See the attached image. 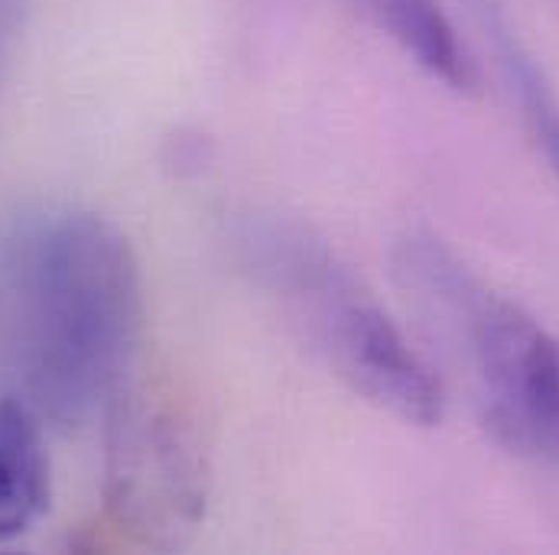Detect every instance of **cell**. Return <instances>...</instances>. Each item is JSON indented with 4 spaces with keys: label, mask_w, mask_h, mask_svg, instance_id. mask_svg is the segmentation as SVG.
<instances>
[{
    "label": "cell",
    "mask_w": 559,
    "mask_h": 555,
    "mask_svg": "<svg viewBox=\"0 0 559 555\" xmlns=\"http://www.w3.org/2000/svg\"><path fill=\"white\" fill-rule=\"evenodd\" d=\"M52 474L39 422L26 403L0 400V543L29 533L49 510Z\"/></svg>",
    "instance_id": "obj_5"
},
{
    "label": "cell",
    "mask_w": 559,
    "mask_h": 555,
    "mask_svg": "<svg viewBox=\"0 0 559 555\" xmlns=\"http://www.w3.org/2000/svg\"><path fill=\"white\" fill-rule=\"evenodd\" d=\"M397 270L459 341L491 438L521 458L559 461L557 335L429 238L404 244Z\"/></svg>",
    "instance_id": "obj_3"
},
{
    "label": "cell",
    "mask_w": 559,
    "mask_h": 555,
    "mask_svg": "<svg viewBox=\"0 0 559 555\" xmlns=\"http://www.w3.org/2000/svg\"><path fill=\"white\" fill-rule=\"evenodd\" d=\"M501 56H504V65L511 69L514 75V85L521 92V101H524V114L534 128V137L540 143L550 169L557 172L559 179V108L557 101L550 98L540 72L534 69V62L514 46V39H501Z\"/></svg>",
    "instance_id": "obj_7"
},
{
    "label": "cell",
    "mask_w": 559,
    "mask_h": 555,
    "mask_svg": "<svg viewBox=\"0 0 559 555\" xmlns=\"http://www.w3.org/2000/svg\"><path fill=\"white\" fill-rule=\"evenodd\" d=\"M169 146H173V153L166 156V162H176V169H186V166L202 169L205 159L212 156L209 140H202L199 134H179V137L169 140Z\"/></svg>",
    "instance_id": "obj_8"
},
{
    "label": "cell",
    "mask_w": 559,
    "mask_h": 555,
    "mask_svg": "<svg viewBox=\"0 0 559 555\" xmlns=\"http://www.w3.org/2000/svg\"><path fill=\"white\" fill-rule=\"evenodd\" d=\"M143 318L128 234L88 212L20 228L0 248V325L29 403L79 425L118 397Z\"/></svg>",
    "instance_id": "obj_1"
},
{
    "label": "cell",
    "mask_w": 559,
    "mask_h": 555,
    "mask_svg": "<svg viewBox=\"0 0 559 555\" xmlns=\"http://www.w3.org/2000/svg\"><path fill=\"white\" fill-rule=\"evenodd\" d=\"M105 504L111 520L143 543L169 546L189 533L209 497V458L176 394L121 387L105 410Z\"/></svg>",
    "instance_id": "obj_4"
},
{
    "label": "cell",
    "mask_w": 559,
    "mask_h": 555,
    "mask_svg": "<svg viewBox=\"0 0 559 555\" xmlns=\"http://www.w3.org/2000/svg\"><path fill=\"white\" fill-rule=\"evenodd\" d=\"M358 7L423 72H429L452 92H478V65L439 0H358Z\"/></svg>",
    "instance_id": "obj_6"
},
{
    "label": "cell",
    "mask_w": 559,
    "mask_h": 555,
    "mask_svg": "<svg viewBox=\"0 0 559 555\" xmlns=\"http://www.w3.org/2000/svg\"><path fill=\"white\" fill-rule=\"evenodd\" d=\"M238 254L352 394L407 425L442 422L439 374L319 234L286 218H254L238 231Z\"/></svg>",
    "instance_id": "obj_2"
}]
</instances>
